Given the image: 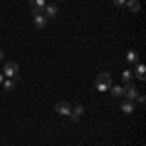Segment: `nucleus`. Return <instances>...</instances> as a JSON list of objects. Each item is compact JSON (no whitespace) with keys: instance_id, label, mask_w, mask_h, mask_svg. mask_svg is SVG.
<instances>
[{"instance_id":"obj_1","label":"nucleus","mask_w":146,"mask_h":146,"mask_svg":"<svg viewBox=\"0 0 146 146\" xmlns=\"http://www.w3.org/2000/svg\"><path fill=\"white\" fill-rule=\"evenodd\" d=\"M94 86H96V90L98 92H107L111 88V74H107V72H101L98 74V78L94 82Z\"/></svg>"},{"instance_id":"obj_19","label":"nucleus","mask_w":146,"mask_h":146,"mask_svg":"<svg viewBox=\"0 0 146 146\" xmlns=\"http://www.w3.org/2000/svg\"><path fill=\"white\" fill-rule=\"evenodd\" d=\"M2 58H4V53H2V51H0V62H2Z\"/></svg>"},{"instance_id":"obj_12","label":"nucleus","mask_w":146,"mask_h":146,"mask_svg":"<svg viewBox=\"0 0 146 146\" xmlns=\"http://www.w3.org/2000/svg\"><path fill=\"white\" fill-rule=\"evenodd\" d=\"M125 6H127L131 12H135V14H136V12H140V2H136V0H129Z\"/></svg>"},{"instance_id":"obj_18","label":"nucleus","mask_w":146,"mask_h":146,"mask_svg":"<svg viewBox=\"0 0 146 146\" xmlns=\"http://www.w3.org/2000/svg\"><path fill=\"white\" fill-rule=\"evenodd\" d=\"M2 82H4V74L0 72V84H2Z\"/></svg>"},{"instance_id":"obj_7","label":"nucleus","mask_w":146,"mask_h":146,"mask_svg":"<svg viewBox=\"0 0 146 146\" xmlns=\"http://www.w3.org/2000/svg\"><path fill=\"white\" fill-rule=\"evenodd\" d=\"M119 107H121V111H123V113H127V115H129V113H133V111H135V101L125 100L123 103L119 105Z\"/></svg>"},{"instance_id":"obj_11","label":"nucleus","mask_w":146,"mask_h":146,"mask_svg":"<svg viewBox=\"0 0 146 146\" xmlns=\"http://www.w3.org/2000/svg\"><path fill=\"white\" fill-rule=\"evenodd\" d=\"M133 74H136V78L140 80H144V76H146V68H144V64H136V70L133 72Z\"/></svg>"},{"instance_id":"obj_13","label":"nucleus","mask_w":146,"mask_h":146,"mask_svg":"<svg viewBox=\"0 0 146 146\" xmlns=\"http://www.w3.org/2000/svg\"><path fill=\"white\" fill-rule=\"evenodd\" d=\"M109 90H111V94L115 98H123L125 96V88H121V86H111Z\"/></svg>"},{"instance_id":"obj_9","label":"nucleus","mask_w":146,"mask_h":146,"mask_svg":"<svg viewBox=\"0 0 146 146\" xmlns=\"http://www.w3.org/2000/svg\"><path fill=\"white\" fill-rule=\"evenodd\" d=\"M33 22L37 27H45L47 25V18L43 16V14H33Z\"/></svg>"},{"instance_id":"obj_15","label":"nucleus","mask_w":146,"mask_h":146,"mask_svg":"<svg viewBox=\"0 0 146 146\" xmlns=\"http://www.w3.org/2000/svg\"><path fill=\"white\" fill-rule=\"evenodd\" d=\"M133 76H135V74H133V70H123V72H121V78H123L125 84H127V82H131Z\"/></svg>"},{"instance_id":"obj_14","label":"nucleus","mask_w":146,"mask_h":146,"mask_svg":"<svg viewBox=\"0 0 146 146\" xmlns=\"http://www.w3.org/2000/svg\"><path fill=\"white\" fill-rule=\"evenodd\" d=\"M2 86H4V90H14V88H16V78H8L6 80V82H2Z\"/></svg>"},{"instance_id":"obj_17","label":"nucleus","mask_w":146,"mask_h":146,"mask_svg":"<svg viewBox=\"0 0 146 146\" xmlns=\"http://www.w3.org/2000/svg\"><path fill=\"white\" fill-rule=\"evenodd\" d=\"M136 101L138 103H144V96H136Z\"/></svg>"},{"instance_id":"obj_8","label":"nucleus","mask_w":146,"mask_h":146,"mask_svg":"<svg viewBox=\"0 0 146 146\" xmlns=\"http://www.w3.org/2000/svg\"><path fill=\"white\" fill-rule=\"evenodd\" d=\"M43 12H45V14H43L45 18H55L58 10H56V6H55V4H49V6H45V8H43Z\"/></svg>"},{"instance_id":"obj_3","label":"nucleus","mask_w":146,"mask_h":146,"mask_svg":"<svg viewBox=\"0 0 146 146\" xmlns=\"http://www.w3.org/2000/svg\"><path fill=\"white\" fill-rule=\"evenodd\" d=\"M125 96H127V100H131V101L136 100L138 90L135 88V84H133V82H127V84H125Z\"/></svg>"},{"instance_id":"obj_2","label":"nucleus","mask_w":146,"mask_h":146,"mask_svg":"<svg viewBox=\"0 0 146 146\" xmlns=\"http://www.w3.org/2000/svg\"><path fill=\"white\" fill-rule=\"evenodd\" d=\"M18 72H20V66H18V62H14V60H10V62H6L4 64V76H8V78H16L18 76Z\"/></svg>"},{"instance_id":"obj_6","label":"nucleus","mask_w":146,"mask_h":146,"mask_svg":"<svg viewBox=\"0 0 146 146\" xmlns=\"http://www.w3.org/2000/svg\"><path fill=\"white\" fill-rule=\"evenodd\" d=\"M45 0H29V8L33 14H43V8H45Z\"/></svg>"},{"instance_id":"obj_10","label":"nucleus","mask_w":146,"mask_h":146,"mask_svg":"<svg viewBox=\"0 0 146 146\" xmlns=\"http://www.w3.org/2000/svg\"><path fill=\"white\" fill-rule=\"evenodd\" d=\"M127 62L129 64H138V53L136 51H129L127 53Z\"/></svg>"},{"instance_id":"obj_4","label":"nucleus","mask_w":146,"mask_h":146,"mask_svg":"<svg viewBox=\"0 0 146 146\" xmlns=\"http://www.w3.org/2000/svg\"><path fill=\"white\" fill-rule=\"evenodd\" d=\"M82 113H84V107H82L80 103H76V105L70 109V115H68V117H70V121H72V123H78L80 117H82Z\"/></svg>"},{"instance_id":"obj_5","label":"nucleus","mask_w":146,"mask_h":146,"mask_svg":"<svg viewBox=\"0 0 146 146\" xmlns=\"http://www.w3.org/2000/svg\"><path fill=\"white\" fill-rule=\"evenodd\" d=\"M70 109H72V105H70L68 101H58V103L55 105V111L60 113V115H64V117L70 115Z\"/></svg>"},{"instance_id":"obj_16","label":"nucleus","mask_w":146,"mask_h":146,"mask_svg":"<svg viewBox=\"0 0 146 146\" xmlns=\"http://www.w3.org/2000/svg\"><path fill=\"white\" fill-rule=\"evenodd\" d=\"M125 4H127V0H115V6H119V8L125 6Z\"/></svg>"}]
</instances>
